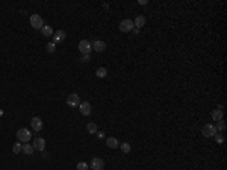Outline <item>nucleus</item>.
Instances as JSON below:
<instances>
[{
    "label": "nucleus",
    "instance_id": "obj_10",
    "mask_svg": "<svg viewBox=\"0 0 227 170\" xmlns=\"http://www.w3.org/2000/svg\"><path fill=\"white\" fill-rule=\"evenodd\" d=\"M44 147H46V140H44V138H36L35 143H33V149L41 150V152H43Z\"/></svg>",
    "mask_w": 227,
    "mask_h": 170
},
{
    "label": "nucleus",
    "instance_id": "obj_7",
    "mask_svg": "<svg viewBox=\"0 0 227 170\" xmlns=\"http://www.w3.org/2000/svg\"><path fill=\"white\" fill-rule=\"evenodd\" d=\"M89 166H91L92 170H103V167H104V161H103L102 158H92Z\"/></svg>",
    "mask_w": 227,
    "mask_h": 170
},
{
    "label": "nucleus",
    "instance_id": "obj_13",
    "mask_svg": "<svg viewBox=\"0 0 227 170\" xmlns=\"http://www.w3.org/2000/svg\"><path fill=\"white\" fill-rule=\"evenodd\" d=\"M91 46H92V49H94L96 52H103V50L106 49V43H104V41H97V40L92 43Z\"/></svg>",
    "mask_w": 227,
    "mask_h": 170
},
{
    "label": "nucleus",
    "instance_id": "obj_11",
    "mask_svg": "<svg viewBox=\"0 0 227 170\" xmlns=\"http://www.w3.org/2000/svg\"><path fill=\"white\" fill-rule=\"evenodd\" d=\"M65 32L64 31H58V32H55V36H53V43H62L64 40H65Z\"/></svg>",
    "mask_w": 227,
    "mask_h": 170
},
{
    "label": "nucleus",
    "instance_id": "obj_5",
    "mask_svg": "<svg viewBox=\"0 0 227 170\" xmlns=\"http://www.w3.org/2000/svg\"><path fill=\"white\" fill-rule=\"evenodd\" d=\"M133 21L132 20H129V18H126V20H123L121 23H120V31L121 32H130L132 29H133Z\"/></svg>",
    "mask_w": 227,
    "mask_h": 170
},
{
    "label": "nucleus",
    "instance_id": "obj_19",
    "mask_svg": "<svg viewBox=\"0 0 227 170\" xmlns=\"http://www.w3.org/2000/svg\"><path fill=\"white\" fill-rule=\"evenodd\" d=\"M86 131L89 134H97V123H88Z\"/></svg>",
    "mask_w": 227,
    "mask_h": 170
},
{
    "label": "nucleus",
    "instance_id": "obj_2",
    "mask_svg": "<svg viewBox=\"0 0 227 170\" xmlns=\"http://www.w3.org/2000/svg\"><path fill=\"white\" fill-rule=\"evenodd\" d=\"M30 26L33 29H39V31H41L43 26H44V20L41 18V15H38V14L30 15Z\"/></svg>",
    "mask_w": 227,
    "mask_h": 170
},
{
    "label": "nucleus",
    "instance_id": "obj_23",
    "mask_svg": "<svg viewBox=\"0 0 227 170\" xmlns=\"http://www.w3.org/2000/svg\"><path fill=\"white\" fill-rule=\"evenodd\" d=\"M77 170H88V164H86L85 161L77 163Z\"/></svg>",
    "mask_w": 227,
    "mask_h": 170
},
{
    "label": "nucleus",
    "instance_id": "obj_3",
    "mask_svg": "<svg viewBox=\"0 0 227 170\" xmlns=\"http://www.w3.org/2000/svg\"><path fill=\"white\" fill-rule=\"evenodd\" d=\"M91 49H92V46H91V43L88 40H82L81 43H79V50H81L82 55H89Z\"/></svg>",
    "mask_w": 227,
    "mask_h": 170
},
{
    "label": "nucleus",
    "instance_id": "obj_22",
    "mask_svg": "<svg viewBox=\"0 0 227 170\" xmlns=\"http://www.w3.org/2000/svg\"><path fill=\"white\" fill-rule=\"evenodd\" d=\"M46 49H47V52H49V53H53V52L56 50V44H55V43H49Z\"/></svg>",
    "mask_w": 227,
    "mask_h": 170
},
{
    "label": "nucleus",
    "instance_id": "obj_27",
    "mask_svg": "<svg viewBox=\"0 0 227 170\" xmlns=\"http://www.w3.org/2000/svg\"><path fill=\"white\" fill-rule=\"evenodd\" d=\"M132 31H133V34H135V35H138V34H139V29H136V28H133Z\"/></svg>",
    "mask_w": 227,
    "mask_h": 170
},
{
    "label": "nucleus",
    "instance_id": "obj_17",
    "mask_svg": "<svg viewBox=\"0 0 227 170\" xmlns=\"http://www.w3.org/2000/svg\"><path fill=\"white\" fill-rule=\"evenodd\" d=\"M21 152H24L26 155H32V153L35 152V149H33L32 144H28V143H24V146H23V150H21Z\"/></svg>",
    "mask_w": 227,
    "mask_h": 170
},
{
    "label": "nucleus",
    "instance_id": "obj_30",
    "mask_svg": "<svg viewBox=\"0 0 227 170\" xmlns=\"http://www.w3.org/2000/svg\"><path fill=\"white\" fill-rule=\"evenodd\" d=\"M0 115H3V111L2 109H0Z\"/></svg>",
    "mask_w": 227,
    "mask_h": 170
},
{
    "label": "nucleus",
    "instance_id": "obj_25",
    "mask_svg": "<svg viewBox=\"0 0 227 170\" xmlns=\"http://www.w3.org/2000/svg\"><path fill=\"white\" fill-rule=\"evenodd\" d=\"M89 59H91V56H89V55H82V58H81V61H82V62H88Z\"/></svg>",
    "mask_w": 227,
    "mask_h": 170
},
{
    "label": "nucleus",
    "instance_id": "obj_6",
    "mask_svg": "<svg viewBox=\"0 0 227 170\" xmlns=\"http://www.w3.org/2000/svg\"><path fill=\"white\" fill-rule=\"evenodd\" d=\"M217 128L213 126V125H206L205 128H203V135L205 137H215L217 135Z\"/></svg>",
    "mask_w": 227,
    "mask_h": 170
},
{
    "label": "nucleus",
    "instance_id": "obj_12",
    "mask_svg": "<svg viewBox=\"0 0 227 170\" xmlns=\"http://www.w3.org/2000/svg\"><path fill=\"white\" fill-rule=\"evenodd\" d=\"M210 115H212L213 122H221V120H223V111H221V107H220L218 109H213Z\"/></svg>",
    "mask_w": 227,
    "mask_h": 170
},
{
    "label": "nucleus",
    "instance_id": "obj_8",
    "mask_svg": "<svg viewBox=\"0 0 227 170\" xmlns=\"http://www.w3.org/2000/svg\"><path fill=\"white\" fill-rule=\"evenodd\" d=\"M30 126H32V129L33 131H41L43 129V120L39 119V117H33V119L30 120Z\"/></svg>",
    "mask_w": 227,
    "mask_h": 170
},
{
    "label": "nucleus",
    "instance_id": "obj_1",
    "mask_svg": "<svg viewBox=\"0 0 227 170\" xmlns=\"http://www.w3.org/2000/svg\"><path fill=\"white\" fill-rule=\"evenodd\" d=\"M30 138H32V134H30L29 129L21 128V129L17 131V140H18L20 143H28Z\"/></svg>",
    "mask_w": 227,
    "mask_h": 170
},
{
    "label": "nucleus",
    "instance_id": "obj_4",
    "mask_svg": "<svg viewBox=\"0 0 227 170\" xmlns=\"http://www.w3.org/2000/svg\"><path fill=\"white\" fill-rule=\"evenodd\" d=\"M67 105H68V107H71V108H74V107H79V105H81V97H79L76 93L70 94L68 97H67Z\"/></svg>",
    "mask_w": 227,
    "mask_h": 170
},
{
    "label": "nucleus",
    "instance_id": "obj_29",
    "mask_svg": "<svg viewBox=\"0 0 227 170\" xmlns=\"http://www.w3.org/2000/svg\"><path fill=\"white\" fill-rule=\"evenodd\" d=\"M139 5H147V0H139Z\"/></svg>",
    "mask_w": 227,
    "mask_h": 170
},
{
    "label": "nucleus",
    "instance_id": "obj_21",
    "mask_svg": "<svg viewBox=\"0 0 227 170\" xmlns=\"http://www.w3.org/2000/svg\"><path fill=\"white\" fill-rule=\"evenodd\" d=\"M120 147H121V150L124 153H129L130 152V144H129V143H121V146H120Z\"/></svg>",
    "mask_w": 227,
    "mask_h": 170
},
{
    "label": "nucleus",
    "instance_id": "obj_9",
    "mask_svg": "<svg viewBox=\"0 0 227 170\" xmlns=\"http://www.w3.org/2000/svg\"><path fill=\"white\" fill-rule=\"evenodd\" d=\"M79 108H81L82 115H89V114H91V103H89V102H81Z\"/></svg>",
    "mask_w": 227,
    "mask_h": 170
},
{
    "label": "nucleus",
    "instance_id": "obj_16",
    "mask_svg": "<svg viewBox=\"0 0 227 170\" xmlns=\"http://www.w3.org/2000/svg\"><path fill=\"white\" fill-rule=\"evenodd\" d=\"M41 34H43V36H51L53 35V29L50 28L49 24H44L43 29H41Z\"/></svg>",
    "mask_w": 227,
    "mask_h": 170
},
{
    "label": "nucleus",
    "instance_id": "obj_24",
    "mask_svg": "<svg viewBox=\"0 0 227 170\" xmlns=\"http://www.w3.org/2000/svg\"><path fill=\"white\" fill-rule=\"evenodd\" d=\"M215 128H217V131H224L226 129V125H224V122H218V125Z\"/></svg>",
    "mask_w": 227,
    "mask_h": 170
},
{
    "label": "nucleus",
    "instance_id": "obj_14",
    "mask_svg": "<svg viewBox=\"0 0 227 170\" xmlns=\"http://www.w3.org/2000/svg\"><path fill=\"white\" fill-rule=\"evenodd\" d=\"M106 144H108L111 149H115V147L120 146V143H118V140H117L115 137H109L108 140H106Z\"/></svg>",
    "mask_w": 227,
    "mask_h": 170
},
{
    "label": "nucleus",
    "instance_id": "obj_20",
    "mask_svg": "<svg viewBox=\"0 0 227 170\" xmlns=\"http://www.w3.org/2000/svg\"><path fill=\"white\" fill-rule=\"evenodd\" d=\"M21 150H23V144L20 141H17L15 144H12V152H14V153H20Z\"/></svg>",
    "mask_w": 227,
    "mask_h": 170
},
{
    "label": "nucleus",
    "instance_id": "obj_28",
    "mask_svg": "<svg viewBox=\"0 0 227 170\" xmlns=\"http://www.w3.org/2000/svg\"><path fill=\"white\" fill-rule=\"evenodd\" d=\"M43 158H49V153L46 150H43Z\"/></svg>",
    "mask_w": 227,
    "mask_h": 170
},
{
    "label": "nucleus",
    "instance_id": "obj_18",
    "mask_svg": "<svg viewBox=\"0 0 227 170\" xmlns=\"http://www.w3.org/2000/svg\"><path fill=\"white\" fill-rule=\"evenodd\" d=\"M106 74H108V70H106L104 67H99L96 70V76L97 77H106Z\"/></svg>",
    "mask_w": 227,
    "mask_h": 170
},
{
    "label": "nucleus",
    "instance_id": "obj_26",
    "mask_svg": "<svg viewBox=\"0 0 227 170\" xmlns=\"http://www.w3.org/2000/svg\"><path fill=\"white\" fill-rule=\"evenodd\" d=\"M223 141H224V138L221 135H217V143H223Z\"/></svg>",
    "mask_w": 227,
    "mask_h": 170
},
{
    "label": "nucleus",
    "instance_id": "obj_15",
    "mask_svg": "<svg viewBox=\"0 0 227 170\" xmlns=\"http://www.w3.org/2000/svg\"><path fill=\"white\" fill-rule=\"evenodd\" d=\"M133 24H135V28H136V29L142 28V26L145 24V17H144V15H138V17L135 18V23H133Z\"/></svg>",
    "mask_w": 227,
    "mask_h": 170
}]
</instances>
